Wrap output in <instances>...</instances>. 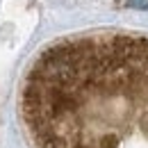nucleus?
Segmentation results:
<instances>
[{"label": "nucleus", "mask_w": 148, "mask_h": 148, "mask_svg": "<svg viewBox=\"0 0 148 148\" xmlns=\"http://www.w3.org/2000/svg\"><path fill=\"white\" fill-rule=\"evenodd\" d=\"M18 114L32 148H148V34L48 43L23 75Z\"/></svg>", "instance_id": "nucleus-1"}]
</instances>
